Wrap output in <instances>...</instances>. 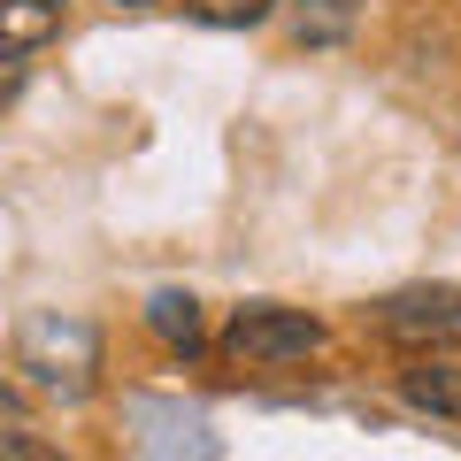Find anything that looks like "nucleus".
Wrapping results in <instances>:
<instances>
[{
  "label": "nucleus",
  "instance_id": "nucleus-1",
  "mask_svg": "<svg viewBox=\"0 0 461 461\" xmlns=\"http://www.w3.org/2000/svg\"><path fill=\"white\" fill-rule=\"evenodd\" d=\"M16 369L54 400H93L100 369H108V346H100V323L77 308H32L16 323Z\"/></svg>",
  "mask_w": 461,
  "mask_h": 461
},
{
  "label": "nucleus",
  "instance_id": "nucleus-2",
  "mask_svg": "<svg viewBox=\"0 0 461 461\" xmlns=\"http://www.w3.org/2000/svg\"><path fill=\"white\" fill-rule=\"evenodd\" d=\"M377 330L400 354H461V285H400V293H384Z\"/></svg>",
  "mask_w": 461,
  "mask_h": 461
},
{
  "label": "nucleus",
  "instance_id": "nucleus-3",
  "mask_svg": "<svg viewBox=\"0 0 461 461\" xmlns=\"http://www.w3.org/2000/svg\"><path fill=\"white\" fill-rule=\"evenodd\" d=\"M223 354L239 369H285V362H308V354H323V323H315L308 308H239L223 330Z\"/></svg>",
  "mask_w": 461,
  "mask_h": 461
},
{
  "label": "nucleus",
  "instance_id": "nucleus-4",
  "mask_svg": "<svg viewBox=\"0 0 461 461\" xmlns=\"http://www.w3.org/2000/svg\"><path fill=\"white\" fill-rule=\"evenodd\" d=\"M415 369H400V393L408 408L438 415V423H461V362L454 354H408Z\"/></svg>",
  "mask_w": 461,
  "mask_h": 461
},
{
  "label": "nucleus",
  "instance_id": "nucleus-5",
  "mask_svg": "<svg viewBox=\"0 0 461 461\" xmlns=\"http://www.w3.org/2000/svg\"><path fill=\"white\" fill-rule=\"evenodd\" d=\"M62 32V0H0V62H32L47 39Z\"/></svg>",
  "mask_w": 461,
  "mask_h": 461
},
{
  "label": "nucleus",
  "instance_id": "nucleus-6",
  "mask_svg": "<svg viewBox=\"0 0 461 461\" xmlns=\"http://www.w3.org/2000/svg\"><path fill=\"white\" fill-rule=\"evenodd\" d=\"M147 330L169 346V354H200V346H208V330H200V300H193V293H154V300H147Z\"/></svg>",
  "mask_w": 461,
  "mask_h": 461
},
{
  "label": "nucleus",
  "instance_id": "nucleus-7",
  "mask_svg": "<svg viewBox=\"0 0 461 461\" xmlns=\"http://www.w3.org/2000/svg\"><path fill=\"white\" fill-rule=\"evenodd\" d=\"M362 16V0H293V47H339Z\"/></svg>",
  "mask_w": 461,
  "mask_h": 461
},
{
  "label": "nucleus",
  "instance_id": "nucleus-8",
  "mask_svg": "<svg viewBox=\"0 0 461 461\" xmlns=\"http://www.w3.org/2000/svg\"><path fill=\"white\" fill-rule=\"evenodd\" d=\"M0 454H16V461L47 454V438H39V423H32V408H23L16 384H0Z\"/></svg>",
  "mask_w": 461,
  "mask_h": 461
},
{
  "label": "nucleus",
  "instance_id": "nucleus-9",
  "mask_svg": "<svg viewBox=\"0 0 461 461\" xmlns=\"http://www.w3.org/2000/svg\"><path fill=\"white\" fill-rule=\"evenodd\" d=\"M200 23H223V32H239V23H262L277 0H185Z\"/></svg>",
  "mask_w": 461,
  "mask_h": 461
},
{
  "label": "nucleus",
  "instance_id": "nucleus-10",
  "mask_svg": "<svg viewBox=\"0 0 461 461\" xmlns=\"http://www.w3.org/2000/svg\"><path fill=\"white\" fill-rule=\"evenodd\" d=\"M139 8H154V0H139Z\"/></svg>",
  "mask_w": 461,
  "mask_h": 461
}]
</instances>
